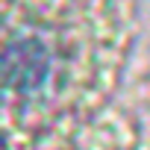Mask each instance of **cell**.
<instances>
[{"label": "cell", "mask_w": 150, "mask_h": 150, "mask_svg": "<svg viewBox=\"0 0 150 150\" xmlns=\"http://www.w3.org/2000/svg\"><path fill=\"white\" fill-rule=\"evenodd\" d=\"M47 77V50L35 41H15L6 50V83L12 88H35Z\"/></svg>", "instance_id": "1"}]
</instances>
